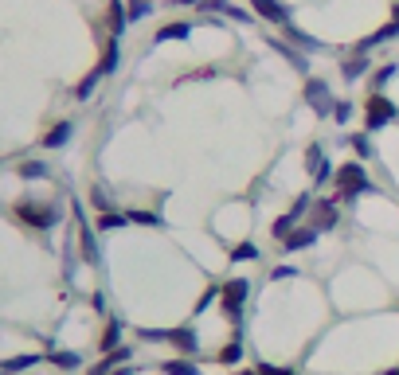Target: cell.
Here are the masks:
<instances>
[{
    "label": "cell",
    "mask_w": 399,
    "mask_h": 375,
    "mask_svg": "<svg viewBox=\"0 0 399 375\" xmlns=\"http://www.w3.org/2000/svg\"><path fill=\"white\" fill-rule=\"evenodd\" d=\"M16 215H20V223H28V227H40V231H51L55 223L63 219L59 208H51V204H36V199H20L16 204Z\"/></svg>",
    "instance_id": "cell-1"
},
{
    "label": "cell",
    "mask_w": 399,
    "mask_h": 375,
    "mask_svg": "<svg viewBox=\"0 0 399 375\" xmlns=\"http://www.w3.org/2000/svg\"><path fill=\"white\" fill-rule=\"evenodd\" d=\"M372 180L364 176V168L360 164H340L337 168V192L340 199H349V196H360V192H368Z\"/></svg>",
    "instance_id": "cell-2"
},
{
    "label": "cell",
    "mask_w": 399,
    "mask_h": 375,
    "mask_svg": "<svg viewBox=\"0 0 399 375\" xmlns=\"http://www.w3.org/2000/svg\"><path fill=\"white\" fill-rule=\"evenodd\" d=\"M247 293H250L247 277H231L227 286H223L220 301H223V313H227L231 321H239V316H243V305H247Z\"/></svg>",
    "instance_id": "cell-3"
},
{
    "label": "cell",
    "mask_w": 399,
    "mask_h": 375,
    "mask_svg": "<svg viewBox=\"0 0 399 375\" xmlns=\"http://www.w3.org/2000/svg\"><path fill=\"white\" fill-rule=\"evenodd\" d=\"M306 102H310V109L317 114V118H333V94H329V86L321 79H310V86H306Z\"/></svg>",
    "instance_id": "cell-4"
},
{
    "label": "cell",
    "mask_w": 399,
    "mask_h": 375,
    "mask_svg": "<svg viewBox=\"0 0 399 375\" xmlns=\"http://www.w3.org/2000/svg\"><path fill=\"white\" fill-rule=\"evenodd\" d=\"M391 118H396V106H391L384 94H372L368 109H364V125H368V133H372V129H384Z\"/></svg>",
    "instance_id": "cell-5"
},
{
    "label": "cell",
    "mask_w": 399,
    "mask_h": 375,
    "mask_svg": "<svg viewBox=\"0 0 399 375\" xmlns=\"http://www.w3.org/2000/svg\"><path fill=\"white\" fill-rule=\"evenodd\" d=\"M306 208H310V196H298V199H294V208H289L286 215L270 223V235H274V238H286L289 231H294V223H298V219L306 215Z\"/></svg>",
    "instance_id": "cell-6"
},
{
    "label": "cell",
    "mask_w": 399,
    "mask_h": 375,
    "mask_svg": "<svg viewBox=\"0 0 399 375\" xmlns=\"http://www.w3.org/2000/svg\"><path fill=\"white\" fill-rule=\"evenodd\" d=\"M306 172L313 176V184H325V180H329V160H325L321 145H310V148H306Z\"/></svg>",
    "instance_id": "cell-7"
},
{
    "label": "cell",
    "mask_w": 399,
    "mask_h": 375,
    "mask_svg": "<svg viewBox=\"0 0 399 375\" xmlns=\"http://www.w3.org/2000/svg\"><path fill=\"white\" fill-rule=\"evenodd\" d=\"M250 8L259 12L262 20H270V24H278V28H286V24H289V12L282 8L278 0H250Z\"/></svg>",
    "instance_id": "cell-8"
},
{
    "label": "cell",
    "mask_w": 399,
    "mask_h": 375,
    "mask_svg": "<svg viewBox=\"0 0 399 375\" xmlns=\"http://www.w3.org/2000/svg\"><path fill=\"white\" fill-rule=\"evenodd\" d=\"M337 219H340L337 199H321L317 208H313V227H317V231H333V227H337Z\"/></svg>",
    "instance_id": "cell-9"
},
{
    "label": "cell",
    "mask_w": 399,
    "mask_h": 375,
    "mask_svg": "<svg viewBox=\"0 0 399 375\" xmlns=\"http://www.w3.org/2000/svg\"><path fill=\"white\" fill-rule=\"evenodd\" d=\"M169 340H172V344H176L184 355H188V360L200 352V340H196V328H192V325H184V328H172V332H169Z\"/></svg>",
    "instance_id": "cell-10"
},
{
    "label": "cell",
    "mask_w": 399,
    "mask_h": 375,
    "mask_svg": "<svg viewBox=\"0 0 399 375\" xmlns=\"http://www.w3.org/2000/svg\"><path fill=\"white\" fill-rule=\"evenodd\" d=\"M313 243H317V227H301V231H289V235L282 238V247H286L289 254H298V250L313 247Z\"/></svg>",
    "instance_id": "cell-11"
},
{
    "label": "cell",
    "mask_w": 399,
    "mask_h": 375,
    "mask_svg": "<svg viewBox=\"0 0 399 375\" xmlns=\"http://www.w3.org/2000/svg\"><path fill=\"white\" fill-rule=\"evenodd\" d=\"M75 219H79V238H82V258L86 262H98V243H94V231L86 227V219H82L79 204H75Z\"/></svg>",
    "instance_id": "cell-12"
},
{
    "label": "cell",
    "mask_w": 399,
    "mask_h": 375,
    "mask_svg": "<svg viewBox=\"0 0 399 375\" xmlns=\"http://www.w3.org/2000/svg\"><path fill=\"white\" fill-rule=\"evenodd\" d=\"M396 36H399V12H396V16H391V24H388V28H379L376 36H368V40L360 43V51H368V47H379V43L396 40Z\"/></svg>",
    "instance_id": "cell-13"
},
{
    "label": "cell",
    "mask_w": 399,
    "mask_h": 375,
    "mask_svg": "<svg viewBox=\"0 0 399 375\" xmlns=\"http://www.w3.org/2000/svg\"><path fill=\"white\" fill-rule=\"evenodd\" d=\"M188 36H192V24H188V20H180V24H169V28H160V31H157V43L188 40Z\"/></svg>",
    "instance_id": "cell-14"
},
{
    "label": "cell",
    "mask_w": 399,
    "mask_h": 375,
    "mask_svg": "<svg viewBox=\"0 0 399 375\" xmlns=\"http://www.w3.org/2000/svg\"><path fill=\"white\" fill-rule=\"evenodd\" d=\"M70 129H75V125H70V121H59V125H55V129H51V133H47V137H43V148H59V145H67Z\"/></svg>",
    "instance_id": "cell-15"
},
{
    "label": "cell",
    "mask_w": 399,
    "mask_h": 375,
    "mask_svg": "<svg viewBox=\"0 0 399 375\" xmlns=\"http://www.w3.org/2000/svg\"><path fill=\"white\" fill-rule=\"evenodd\" d=\"M165 367V375H200V367L192 364L188 355H184V360H169V364H160Z\"/></svg>",
    "instance_id": "cell-16"
},
{
    "label": "cell",
    "mask_w": 399,
    "mask_h": 375,
    "mask_svg": "<svg viewBox=\"0 0 399 375\" xmlns=\"http://www.w3.org/2000/svg\"><path fill=\"white\" fill-rule=\"evenodd\" d=\"M98 70H102V75H114V70H118V40L106 43V55H102Z\"/></svg>",
    "instance_id": "cell-17"
},
{
    "label": "cell",
    "mask_w": 399,
    "mask_h": 375,
    "mask_svg": "<svg viewBox=\"0 0 399 375\" xmlns=\"http://www.w3.org/2000/svg\"><path fill=\"white\" fill-rule=\"evenodd\" d=\"M98 79H106V75H102V70H90L86 79L79 82V90H75V98H82V102H86L90 94H94V86H98Z\"/></svg>",
    "instance_id": "cell-18"
},
{
    "label": "cell",
    "mask_w": 399,
    "mask_h": 375,
    "mask_svg": "<svg viewBox=\"0 0 399 375\" xmlns=\"http://www.w3.org/2000/svg\"><path fill=\"white\" fill-rule=\"evenodd\" d=\"M368 55H352L349 63H345V75H349V79H360V75H364V70H368Z\"/></svg>",
    "instance_id": "cell-19"
},
{
    "label": "cell",
    "mask_w": 399,
    "mask_h": 375,
    "mask_svg": "<svg viewBox=\"0 0 399 375\" xmlns=\"http://www.w3.org/2000/svg\"><path fill=\"white\" fill-rule=\"evenodd\" d=\"M118 340H121V321H110V325H106V336H102V348H106V352H114V348H118Z\"/></svg>",
    "instance_id": "cell-20"
},
{
    "label": "cell",
    "mask_w": 399,
    "mask_h": 375,
    "mask_svg": "<svg viewBox=\"0 0 399 375\" xmlns=\"http://www.w3.org/2000/svg\"><path fill=\"white\" fill-rule=\"evenodd\" d=\"M40 364V355H16V360H8V364H4V372H28V367H36Z\"/></svg>",
    "instance_id": "cell-21"
},
{
    "label": "cell",
    "mask_w": 399,
    "mask_h": 375,
    "mask_svg": "<svg viewBox=\"0 0 399 375\" xmlns=\"http://www.w3.org/2000/svg\"><path fill=\"white\" fill-rule=\"evenodd\" d=\"M126 223H130V215H114V211H102V219H98V227H102V231L126 227Z\"/></svg>",
    "instance_id": "cell-22"
},
{
    "label": "cell",
    "mask_w": 399,
    "mask_h": 375,
    "mask_svg": "<svg viewBox=\"0 0 399 375\" xmlns=\"http://www.w3.org/2000/svg\"><path fill=\"white\" fill-rule=\"evenodd\" d=\"M352 148H356L360 160H368L372 153H376V148H372V141H368V133H356V137H352Z\"/></svg>",
    "instance_id": "cell-23"
},
{
    "label": "cell",
    "mask_w": 399,
    "mask_h": 375,
    "mask_svg": "<svg viewBox=\"0 0 399 375\" xmlns=\"http://www.w3.org/2000/svg\"><path fill=\"white\" fill-rule=\"evenodd\" d=\"M126 20H130V12L121 8L118 0H114V4H110V24H114V36H118V31L126 28Z\"/></svg>",
    "instance_id": "cell-24"
},
{
    "label": "cell",
    "mask_w": 399,
    "mask_h": 375,
    "mask_svg": "<svg viewBox=\"0 0 399 375\" xmlns=\"http://www.w3.org/2000/svg\"><path fill=\"white\" fill-rule=\"evenodd\" d=\"M239 360H243V344L239 340H231V344L220 352V364H239Z\"/></svg>",
    "instance_id": "cell-25"
},
{
    "label": "cell",
    "mask_w": 399,
    "mask_h": 375,
    "mask_svg": "<svg viewBox=\"0 0 399 375\" xmlns=\"http://www.w3.org/2000/svg\"><path fill=\"white\" fill-rule=\"evenodd\" d=\"M20 176H24V180H40V176H47V164H40V160H28V164H20Z\"/></svg>",
    "instance_id": "cell-26"
},
{
    "label": "cell",
    "mask_w": 399,
    "mask_h": 375,
    "mask_svg": "<svg viewBox=\"0 0 399 375\" xmlns=\"http://www.w3.org/2000/svg\"><path fill=\"white\" fill-rule=\"evenodd\" d=\"M47 360H51L55 367H79V364H82V360H79L75 352H51Z\"/></svg>",
    "instance_id": "cell-27"
},
{
    "label": "cell",
    "mask_w": 399,
    "mask_h": 375,
    "mask_svg": "<svg viewBox=\"0 0 399 375\" xmlns=\"http://www.w3.org/2000/svg\"><path fill=\"white\" fill-rule=\"evenodd\" d=\"M145 16H153V0H133V4H130V20H145Z\"/></svg>",
    "instance_id": "cell-28"
},
{
    "label": "cell",
    "mask_w": 399,
    "mask_h": 375,
    "mask_svg": "<svg viewBox=\"0 0 399 375\" xmlns=\"http://www.w3.org/2000/svg\"><path fill=\"white\" fill-rule=\"evenodd\" d=\"M231 258H235V262H255V258H259V247H250V243H247V247H235V250H231Z\"/></svg>",
    "instance_id": "cell-29"
},
{
    "label": "cell",
    "mask_w": 399,
    "mask_h": 375,
    "mask_svg": "<svg viewBox=\"0 0 399 375\" xmlns=\"http://www.w3.org/2000/svg\"><path fill=\"white\" fill-rule=\"evenodd\" d=\"M130 219H133V223H145V227H157V223H160L157 211H130Z\"/></svg>",
    "instance_id": "cell-30"
},
{
    "label": "cell",
    "mask_w": 399,
    "mask_h": 375,
    "mask_svg": "<svg viewBox=\"0 0 399 375\" xmlns=\"http://www.w3.org/2000/svg\"><path fill=\"white\" fill-rule=\"evenodd\" d=\"M349 118H352V102H337V106H333V121H337V125H345Z\"/></svg>",
    "instance_id": "cell-31"
},
{
    "label": "cell",
    "mask_w": 399,
    "mask_h": 375,
    "mask_svg": "<svg viewBox=\"0 0 399 375\" xmlns=\"http://www.w3.org/2000/svg\"><path fill=\"white\" fill-rule=\"evenodd\" d=\"M396 70H399L396 63H388V67H384V70H379V75H376V94H379V86H384V82H388L391 75H396Z\"/></svg>",
    "instance_id": "cell-32"
},
{
    "label": "cell",
    "mask_w": 399,
    "mask_h": 375,
    "mask_svg": "<svg viewBox=\"0 0 399 375\" xmlns=\"http://www.w3.org/2000/svg\"><path fill=\"white\" fill-rule=\"evenodd\" d=\"M278 277H282V282H286V277H298V270H294V266H274L270 282H278Z\"/></svg>",
    "instance_id": "cell-33"
},
{
    "label": "cell",
    "mask_w": 399,
    "mask_h": 375,
    "mask_svg": "<svg viewBox=\"0 0 399 375\" xmlns=\"http://www.w3.org/2000/svg\"><path fill=\"white\" fill-rule=\"evenodd\" d=\"M141 340H169L165 328H141Z\"/></svg>",
    "instance_id": "cell-34"
},
{
    "label": "cell",
    "mask_w": 399,
    "mask_h": 375,
    "mask_svg": "<svg viewBox=\"0 0 399 375\" xmlns=\"http://www.w3.org/2000/svg\"><path fill=\"white\" fill-rule=\"evenodd\" d=\"M220 293H223V289H208V293L200 297V305H196V313H204V309H208V305H211V301H216V297H220Z\"/></svg>",
    "instance_id": "cell-35"
},
{
    "label": "cell",
    "mask_w": 399,
    "mask_h": 375,
    "mask_svg": "<svg viewBox=\"0 0 399 375\" xmlns=\"http://www.w3.org/2000/svg\"><path fill=\"white\" fill-rule=\"evenodd\" d=\"M259 375H294L286 367H274V364H259Z\"/></svg>",
    "instance_id": "cell-36"
},
{
    "label": "cell",
    "mask_w": 399,
    "mask_h": 375,
    "mask_svg": "<svg viewBox=\"0 0 399 375\" xmlns=\"http://www.w3.org/2000/svg\"><path fill=\"white\" fill-rule=\"evenodd\" d=\"M114 375H130V372H126V367H121V372H114Z\"/></svg>",
    "instance_id": "cell-37"
},
{
    "label": "cell",
    "mask_w": 399,
    "mask_h": 375,
    "mask_svg": "<svg viewBox=\"0 0 399 375\" xmlns=\"http://www.w3.org/2000/svg\"><path fill=\"white\" fill-rule=\"evenodd\" d=\"M384 375H399V372H384Z\"/></svg>",
    "instance_id": "cell-38"
}]
</instances>
